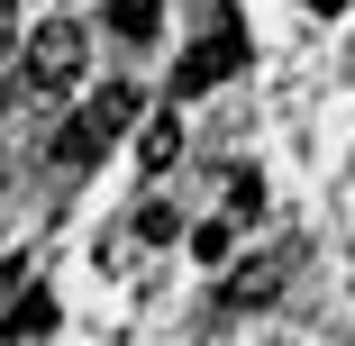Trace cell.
Instances as JSON below:
<instances>
[{
	"label": "cell",
	"instance_id": "30bf717a",
	"mask_svg": "<svg viewBox=\"0 0 355 346\" xmlns=\"http://www.w3.org/2000/svg\"><path fill=\"white\" fill-rule=\"evenodd\" d=\"M10 46H19V10L0 0V64H10Z\"/></svg>",
	"mask_w": 355,
	"mask_h": 346
},
{
	"label": "cell",
	"instance_id": "8992f818",
	"mask_svg": "<svg viewBox=\"0 0 355 346\" xmlns=\"http://www.w3.org/2000/svg\"><path fill=\"white\" fill-rule=\"evenodd\" d=\"M155 19H164V0H110V28L119 37H146Z\"/></svg>",
	"mask_w": 355,
	"mask_h": 346
},
{
	"label": "cell",
	"instance_id": "52a82bcc",
	"mask_svg": "<svg viewBox=\"0 0 355 346\" xmlns=\"http://www.w3.org/2000/svg\"><path fill=\"white\" fill-rule=\"evenodd\" d=\"M46 328H55V301H46V292H28V301L10 310V337H46Z\"/></svg>",
	"mask_w": 355,
	"mask_h": 346
},
{
	"label": "cell",
	"instance_id": "3957f363",
	"mask_svg": "<svg viewBox=\"0 0 355 346\" xmlns=\"http://www.w3.org/2000/svg\"><path fill=\"white\" fill-rule=\"evenodd\" d=\"M237 64H246V28H237V19H219V28H209V37L173 64V92H182V101H200V92H219Z\"/></svg>",
	"mask_w": 355,
	"mask_h": 346
},
{
	"label": "cell",
	"instance_id": "277c9868",
	"mask_svg": "<svg viewBox=\"0 0 355 346\" xmlns=\"http://www.w3.org/2000/svg\"><path fill=\"white\" fill-rule=\"evenodd\" d=\"M282 264H292V255H255V264H237L219 301H228V310H264V301H273V283H282Z\"/></svg>",
	"mask_w": 355,
	"mask_h": 346
},
{
	"label": "cell",
	"instance_id": "8fae6325",
	"mask_svg": "<svg viewBox=\"0 0 355 346\" xmlns=\"http://www.w3.org/2000/svg\"><path fill=\"white\" fill-rule=\"evenodd\" d=\"M310 10H319V19H337V10H346V0H310Z\"/></svg>",
	"mask_w": 355,
	"mask_h": 346
},
{
	"label": "cell",
	"instance_id": "5b68a950",
	"mask_svg": "<svg viewBox=\"0 0 355 346\" xmlns=\"http://www.w3.org/2000/svg\"><path fill=\"white\" fill-rule=\"evenodd\" d=\"M173 155H182V119L164 110V119H146V137H137V164H146V173H164Z\"/></svg>",
	"mask_w": 355,
	"mask_h": 346
},
{
	"label": "cell",
	"instance_id": "ba28073f",
	"mask_svg": "<svg viewBox=\"0 0 355 346\" xmlns=\"http://www.w3.org/2000/svg\"><path fill=\"white\" fill-rule=\"evenodd\" d=\"M228 246H237V228H228V219H209V228H191V255H200V264H219Z\"/></svg>",
	"mask_w": 355,
	"mask_h": 346
},
{
	"label": "cell",
	"instance_id": "7a4b0ae2",
	"mask_svg": "<svg viewBox=\"0 0 355 346\" xmlns=\"http://www.w3.org/2000/svg\"><path fill=\"white\" fill-rule=\"evenodd\" d=\"M19 64H28V92H46V101H55V92H73V83H83V64H92L83 19H73V10L46 19V28L28 37V55H19Z\"/></svg>",
	"mask_w": 355,
	"mask_h": 346
},
{
	"label": "cell",
	"instance_id": "6da1fadb",
	"mask_svg": "<svg viewBox=\"0 0 355 346\" xmlns=\"http://www.w3.org/2000/svg\"><path fill=\"white\" fill-rule=\"evenodd\" d=\"M128 119H137V92H128V83H101V92H92V101H83L73 119H64V128L46 137V164H64V173H83V164H92V155L110 146V137L128 128Z\"/></svg>",
	"mask_w": 355,
	"mask_h": 346
},
{
	"label": "cell",
	"instance_id": "9c48e42d",
	"mask_svg": "<svg viewBox=\"0 0 355 346\" xmlns=\"http://www.w3.org/2000/svg\"><path fill=\"white\" fill-rule=\"evenodd\" d=\"M255 200H264V182H255V173H228V228L255 219Z\"/></svg>",
	"mask_w": 355,
	"mask_h": 346
}]
</instances>
